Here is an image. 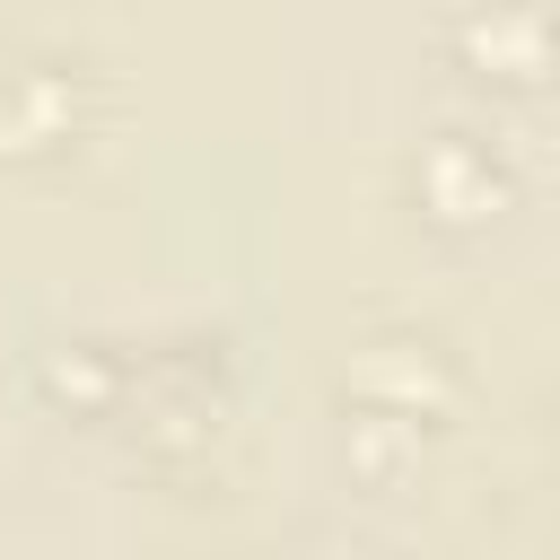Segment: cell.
<instances>
[{
    "label": "cell",
    "mask_w": 560,
    "mask_h": 560,
    "mask_svg": "<svg viewBox=\"0 0 560 560\" xmlns=\"http://www.w3.org/2000/svg\"><path fill=\"white\" fill-rule=\"evenodd\" d=\"M446 411V359L438 341H411V332H385L359 350L350 368V438H420L429 420Z\"/></svg>",
    "instance_id": "cell-2"
},
{
    "label": "cell",
    "mask_w": 560,
    "mask_h": 560,
    "mask_svg": "<svg viewBox=\"0 0 560 560\" xmlns=\"http://www.w3.org/2000/svg\"><path fill=\"white\" fill-rule=\"evenodd\" d=\"M411 192H420V210L429 219H446V228H481L490 210H499V158H490V140H472V131H438L429 149H420V166H411Z\"/></svg>",
    "instance_id": "cell-3"
},
{
    "label": "cell",
    "mask_w": 560,
    "mask_h": 560,
    "mask_svg": "<svg viewBox=\"0 0 560 560\" xmlns=\"http://www.w3.org/2000/svg\"><path fill=\"white\" fill-rule=\"evenodd\" d=\"M96 122V70L79 52H35L18 70H0V158L44 166L70 158Z\"/></svg>",
    "instance_id": "cell-1"
}]
</instances>
